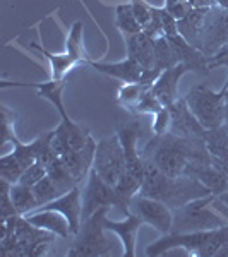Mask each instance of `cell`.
Wrapping results in <instances>:
<instances>
[{
  "mask_svg": "<svg viewBox=\"0 0 228 257\" xmlns=\"http://www.w3.org/2000/svg\"><path fill=\"white\" fill-rule=\"evenodd\" d=\"M177 64H179V59H177L175 50H173L167 36L163 35L155 38V69L163 72V70L173 67Z\"/></svg>",
  "mask_w": 228,
  "mask_h": 257,
  "instance_id": "cell-27",
  "label": "cell"
},
{
  "mask_svg": "<svg viewBox=\"0 0 228 257\" xmlns=\"http://www.w3.org/2000/svg\"><path fill=\"white\" fill-rule=\"evenodd\" d=\"M115 24H117L120 33H124V36L143 31V26H141L134 14V9H132V4H119L115 9Z\"/></svg>",
  "mask_w": 228,
  "mask_h": 257,
  "instance_id": "cell-28",
  "label": "cell"
},
{
  "mask_svg": "<svg viewBox=\"0 0 228 257\" xmlns=\"http://www.w3.org/2000/svg\"><path fill=\"white\" fill-rule=\"evenodd\" d=\"M190 111L196 115L206 131L218 128L226 123V86L221 91H213L204 82L194 86L185 94Z\"/></svg>",
  "mask_w": 228,
  "mask_h": 257,
  "instance_id": "cell-6",
  "label": "cell"
},
{
  "mask_svg": "<svg viewBox=\"0 0 228 257\" xmlns=\"http://www.w3.org/2000/svg\"><path fill=\"white\" fill-rule=\"evenodd\" d=\"M26 221H30L31 225L41 228V230H47L50 233L57 235L60 238L67 240L72 233V228H70L69 219L64 216L59 211L53 209H35L33 213L24 214Z\"/></svg>",
  "mask_w": 228,
  "mask_h": 257,
  "instance_id": "cell-19",
  "label": "cell"
},
{
  "mask_svg": "<svg viewBox=\"0 0 228 257\" xmlns=\"http://www.w3.org/2000/svg\"><path fill=\"white\" fill-rule=\"evenodd\" d=\"M221 132H223V139H225V144L228 146V123L221 125Z\"/></svg>",
  "mask_w": 228,
  "mask_h": 257,
  "instance_id": "cell-38",
  "label": "cell"
},
{
  "mask_svg": "<svg viewBox=\"0 0 228 257\" xmlns=\"http://www.w3.org/2000/svg\"><path fill=\"white\" fill-rule=\"evenodd\" d=\"M141 134H143L141 123L136 122V120H132L129 123H120L117 127V136L124 148V155H126V168H124L122 177L115 185V190L129 206L131 199L139 192L141 184L144 180L146 160H144L143 153L141 155L138 153V141Z\"/></svg>",
  "mask_w": 228,
  "mask_h": 257,
  "instance_id": "cell-5",
  "label": "cell"
},
{
  "mask_svg": "<svg viewBox=\"0 0 228 257\" xmlns=\"http://www.w3.org/2000/svg\"><path fill=\"white\" fill-rule=\"evenodd\" d=\"M161 108H165L163 105L160 103V99L155 96V93L151 91V88L146 89L143 93V96L139 98V101L136 103L134 110H132V113L138 115V113H158Z\"/></svg>",
  "mask_w": 228,
  "mask_h": 257,
  "instance_id": "cell-31",
  "label": "cell"
},
{
  "mask_svg": "<svg viewBox=\"0 0 228 257\" xmlns=\"http://www.w3.org/2000/svg\"><path fill=\"white\" fill-rule=\"evenodd\" d=\"M119 208L124 214H129V204L119 196L113 185L105 182L98 175L94 168H91L88 175V184L82 192V221H86L89 216H93L101 208Z\"/></svg>",
  "mask_w": 228,
  "mask_h": 257,
  "instance_id": "cell-9",
  "label": "cell"
},
{
  "mask_svg": "<svg viewBox=\"0 0 228 257\" xmlns=\"http://www.w3.org/2000/svg\"><path fill=\"white\" fill-rule=\"evenodd\" d=\"M214 194L208 197H201L182 208L173 209V226L172 233H187V231L213 230L226 225L213 211Z\"/></svg>",
  "mask_w": 228,
  "mask_h": 257,
  "instance_id": "cell-8",
  "label": "cell"
},
{
  "mask_svg": "<svg viewBox=\"0 0 228 257\" xmlns=\"http://www.w3.org/2000/svg\"><path fill=\"white\" fill-rule=\"evenodd\" d=\"M47 175H48L47 167H45L41 161L36 160L35 163L30 165V167L24 170V173L19 178V184L28 185V187H33V185H36L41 180V178L47 177ZM16 184H18V182H16Z\"/></svg>",
  "mask_w": 228,
  "mask_h": 257,
  "instance_id": "cell-32",
  "label": "cell"
},
{
  "mask_svg": "<svg viewBox=\"0 0 228 257\" xmlns=\"http://www.w3.org/2000/svg\"><path fill=\"white\" fill-rule=\"evenodd\" d=\"M33 192H35L36 201H38L40 206H45V204H48V202L55 201L57 197H60V192H59V189H57L55 182L48 175L41 178L36 185H33Z\"/></svg>",
  "mask_w": 228,
  "mask_h": 257,
  "instance_id": "cell-30",
  "label": "cell"
},
{
  "mask_svg": "<svg viewBox=\"0 0 228 257\" xmlns=\"http://www.w3.org/2000/svg\"><path fill=\"white\" fill-rule=\"evenodd\" d=\"M47 167V172H48V177L52 178L53 182H55L57 189H59L60 196H64V194H67L69 190H72L76 185H79L76 182V178L72 177V173L69 172V168L65 167V163L62 161L60 156H57V158H53L50 163L45 165Z\"/></svg>",
  "mask_w": 228,
  "mask_h": 257,
  "instance_id": "cell-25",
  "label": "cell"
},
{
  "mask_svg": "<svg viewBox=\"0 0 228 257\" xmlns=\"http://www.w3.org/2000/svg\"><path fill=\"white\" fill-rule=\"evenodd\" d=\"M55 235L47 230L31 225L24 216L14 214L2 221V242L0 250L2 255H23L40 257L47 255Z\"/></svg>",
  "mask_w": 228,
  "mask_h": 257,
  "instance_id": "cell-3",
  "label": "cell"
},
{
  "mask_svg": "<svg viewBox=\"0 0 228 257\" xmlns=\"http://www.w3.org/2000/svg\"><path fill=\"white\" fill-rule=\"evenodd\" d=\"M139 196L151 197L156 201H161L172 209L182 208L189 202L196 201L201 197L211 196V190L206 187L202 182L189 175L170 177L165 175L161 170H158L151 161L146 160L144 167V180L141 184Z\"/></svg>",
  "mask_w": 228,
  "mask_h": 257,
  "instance_id": "cell-2",
  "label": "cell"
},
{
  "mask_svg": "<svg viewBox=\"0 0 228 257\" xmlns=\"http://www.w3.org/2000/svg\"><path fill=\"white\" fill-rule=\"evenodd\" d=\"M38 209H53L59 211L69 219L70 228H72V233L76 237L81 230L82 225V202H81V189L79 185H76L72 190H69L67 194L57 197L55 201L48 202L45 206H40Z\"/></svg>",
  "mask_w": 228,
  "mask_h": 257,
  "instance_id": "cell-17",
  "label": "cell"
},
{
  "mask_svg": "<svg viewBox=\"0 0 228 257\" xmlns=\"http://www.w3.org/2000/svg\"><path fill=\"white\" fill-rule=\"evenodd\" d=\"M88 65H91L94 70L101 74H106L110 77H115L119 81H124L126 84H132V82H143V76H144V70L136 60H132L127 57L126 60L122 62H93L89 60Z\"/></svg>",
  "mask_w": 228,
  "mask_h": 257,
  "instance_id": "cell-21",
  "label": "cell"
},
{
  "mask_svg": "<svg viewBox=\"0 0 228 257\" xmlns=\"http://www.w3.org/2000/svg\"><path fill=\"white\" fill-rule=\"evenodd\" d=\"M127 57L136 60L144 70L155 69V38L144 31L126 36Z\"/></svg>",
  "mask_w": 228,
  "mask_h": 257,
  "instance_id": "cell-22",
  "label": "cell"
},
{
  "mask_svg": "<svg viewBox=\"0 0 228 257\" xmlns=\"http://www.w3.org/2000/svg\"><path fill=\"white\" fill-rule=\"evenodd\" d=\"M110 208L98 209L93 216L82 221L79 233L76 235L72 247L69 248V257H101L108 255L113 248V243L105 237L103 219L108 214Z\"/></svg>",
  "mask_w": 228,
  "mask_h": 257,
  "instance_id": "cell-7",
  "label": "cell"
},
{
  "mask_svg": "<svg viewBox=\"0 0 228 257\" xmlns=\"http://www.w3.org/2000/svg\"><path fill=\"white\" fill-rule=\"evenodd\" d=\"M225 86H226V123H228V81L225 82Z\"/></svg>",
  "mask_w": 228,
  "mask_h": 257,
  "instance_id": "cell-39",
  "label": "cell"
},
{
  "mask_svg": "<svg viewBox=\"0 0 228 257\" xmlns=\"http://www.w3.org/2000/svg\"><path fill=\"white\" fill-rule=\"evenodd\" d=\"M206 14H208V7H192L184 18L177 21L179 33L190 45H194V47H196L199 41V35H201Z\"/></svg>",
  "mask_w": 228,
  "mask_h": 257,
  "instance_id": "cell-24",
  "label": "cell"
},
{
  "mask_svg": "<svg viewBox=\"0 0 228 257\" xmlns=\"http://www.w3.org/2000/svg\"><path fill=\"white\" fill-rule=\"evenodd\" d=\"M129 211L143 219L144 223L151 225L155 230H158L160 233H170L173 226V211L168 208L165 202L156 201L151 197H144L136 194L131 199Z\"/></svg>",
  "mask_w": 228,
  "mask_h": 257,
  "instance_id": "cell-12",
  "label": "cell"
},
{
  "mask_svg": "<svg viewBox=\"0 0 228 257\" xmlns=\"http://www.w3.org/2000/svg\"><path fill=\"white\" fill-rule=\"evenodd\" d=\"M12 136H16L14 132V113L7 108L2 106V144H7Z\"/></svg>",
  "mask_w": 228,
  "mask_h": 257,
  "instance_id": "cell-34",
  "label": "cell"
},
{
  "mask_svg": "<svg viewBox=\"0 0 228 257\" xmlns=\"http://www.w3.org/2000/svg\"><path fill=\"white\" fill-rule=\"evenodd\" d=\"M218 67H226L228 69V43L223 45L214 55L208 57V69H218Z\"/></svg>",
  "mask_w": 228,
  "mask_h": 257,
  "instance_id": "cell-37",
  "label": "cell"
},
{
  "mask_svg": "<svg viewBox=\"0 0 228 257\" xmlns=\"http://www.w3.org/2000/svg\"><path fill=\"white\" fill-rule=\"evenodd\" d=\"M165 9H167L173 18L179 21V19L184 18V16L187 14L192 7H190L187 2H184V0H165Z\"/></svg>",
  "mask_w": 228,
  "mask_h": 257,
  "instance_id": "cell-36",
  "label": "cell"
},
{
  "mask_svg": "<svg viewBox=\"0 0 228 257\" xmlns=\"http://www.w3.org/2000/svg\"><path fill=\"white\" fill-rule=\"evenodd\" d=\"M189 67L185 64H177L170 67L158 76L155 84L151 86V91L160 99L163 106H170L179 99V82L185 72H189Z\"/></svg>",
  "mask_w": 228,
  "mask_h": 257,
  "instance_id": "cell-16",
  "label": "cell"
},
{
  "mask_svg": "<svg viewBox=\"0 0 228 257\" xmlns=\"http://www.w3.org/2000/svg\"><path fill=\"white\" fill-rule=\"evenodd\" d=\"M143 223V219L134 213L126 214L124 221H113L108 216H105V219H103L105 230L111 231L120 238V242L124 245V255L127 257L136 255V240H138V231Z\"/></svg>",
  "mask_w": 228,
  "mask_h": 257,
  "instance_id": "cell-18",
  "label": "cell"
},
{
  "mask_svg": "<svg viewBox=\"0 0 228 257\" xmlns=\"http://www.w3.org/2000/svg\"><path fill=\"white\" fill-rule=\"evenodd\" d=\"M11 197H12V202H14L16 213H18L19 216L33 213L35 209L40 208L35 192H33V187L23 185V184H19V182L11 185Z\"/></svg>",
  "mask_w": 228,
  "mask_h": 257,
  "instance_id": "cell-26",
  "label": "cell"
},
{
  "mask_svg": "<svg viewBox=\"0 0 228 257\" xmlns=\"http://www.w3.org/2000/svg\"><path fill=\"white\" fill-rule=\"evenodd\" d=\"M144 160L151 161L165 175H189L199 165L213 163L208 144L202 136H177L167 132L153 136L143 149Z\"/></svg>",
  "mask_w": 228,
  "mask_h": 257,
  "instance_id": "cell-1",
  "label": "cell"
},
{
  "mask_svg": "<svg viewBox=\"0 0 228 257\" xmlns=\"http://www.w3.org/2000/svg\"><path fill=\"white\" fill-rule=\"evenodd\" d=\"M170 131V110L165 106L158 113H155V122H153V134L161 136Z\"/></svg>",
  "mask_w": 228,
  "mask_h": 257,
  "instance_id": "cell-35",
  "label": "cell"
},
{
  "mask_svg": "<svg viewBox=\"0 0 228 257\" xmlns=\"http://www.w3.org/2000/svg\"><path fill=\"white\" fill-rule=\"evenodd\" d=\"M151 86H146L143 82H132V84H126L119 89V94H117V103L122 108L129 110L132 113L134 110L136 103L139 101V98L143 96V93L146 89H149Z\"/></svg>",
  "mask_w": 228,
  "mask_h": 257,
  "instance_id": "cell-29",
  "label": "cell"
},
{
  "mask_svg": "<svg viewBox=\"0 0 228 257\" xmlns=\"http://www.w3.org/2000/svg\"><path fill=\"white\" fill-rule=\"evenodd\" d=\"M2 88H33L38 91V96L45 98L59 110L62 118H69L67 111L64 106V89H65V79L64 81H48V82H0Z\"/></svg>",
  "mask_w": 228,
  "mask_h": 257,
  "instance_id": "cell-20",
  "label": "cell"
},
{
  "mask_svg": "<svg viewBox=\"0 0 228 257\" xmlns=\"http://www.w3.org/2000/svg\"><path fill=\"white\" fill-rule=\"evenodd\" d=\"M11 185H12L11 182L2 180V221H6L7 218L14 216V214H18L11 197Z\"/></svg>",
  "mask_w": 228,
  "mask_h": 257,
  "instance_id": "cell-33",
  "label": "cell"
},
{
  "mask_svg": "<svg viewBox=\"0 0 228 257\" xmlns=\"http://www.w3.org/2000/svg\"><path fill=\"white\" fill-rule=\"evenodd\" d=\"M9 143L12 144V151L0 158V178L16 184L24 170L36 161V153L33 143H21L18 136H12Z\"/></svg>",
  "mask_w": 228,
  "mask_h": 257,
  "instance_id": "cell-13",
  "label": "cell"
},
{
  "mask_svg": "<svg viewBox=\"0 0 228 257\" xmlns=\"http://www.w3.org/2000/svg\"><path fill=\"white\" fill-rule=\"evenodd\" d=\"M226 43H228V9L221 6H211L208 7V14H206L196 48L201 50L206 57H211Z\"/></svg>",
  "mask_w": 228,
  "mask_h": 257,
  "instance_id": "cell-11",
  "label": "cell"
},
{
  "mask_svg": "<svg viewBox=\"0 0 228 257\" xmlns=\"http://www.w3.org/2000/svg\"><path fill=\"white\" fill-rule=\"evenodd\" d=\"M170 110V131L177 136H202L204 138L206 128L199 123L196 115L190 111L185 98H179L173 105L167 106Z\"/></svg>",
  "mask_w": 228,
  "mask_h": 257,
  "instance_id": "cell-15",
  "label": "cell"
},
{
  "mask_svg": "<svg viewBox=\"0 0 228 257\" xmlns=\"http://www.w3.org/2000/svg\"><path fill=\"white\" fill-rule=\"evenodd\" d=\"M91 139L89 128L77 125L70 118H62V122L53 128L52 146L53 151L59 156L65 155L67 151H77L82 149Z\"/></svg>",
  "mask_w": 228,
  "mask_h": 257,
  "instance_id": "cell-14",
  "label": "cell"
},
{
  "mask_svg": "<svg viewBox=\"0 0 228 257\" xmlns=\"http://www.w3.org/2000/svg\"><path fill=\"white\" fill-rule=\"evenodd\" d=\"M30 48L36 50V52H40L41 55L47 57V60L50 62V69H52V79L53 81H64L65 74H67L70 69L76 67V65H81V64L88 65V62H86L84 59H81L79 55L69 52V50H65L64 53H52V52H48V50H45L43 47H40V45H36V43H33Z\"/></svg>",
  "mask_w": 228,
  "mask_h": 257,
  "instance_id": "cell-23",
  "label": "cell"
},
{
  "mask_svg": "<svg viewBox=\"0 0 228 257\" xmlns=\"http://www.w3.org/2000/svg\"><path fill=\"white\" fill-rule=\"evenodd\" d=\"M228 243V225L213 230L187 231V233H165L156 242L149 243L146 255H163L172 248H185L189 255L214 257Z\"/></svg>",
  "mask_w": 228,
  "mask_h": 257,
  "instance_id": "cell-4",
  "label": "cell"
},
{
  "mask_svg": "<svg viewBox=\"0 0 228 257\" xmlns=\"http://www.w3.org/2000/svg\"><path fill=\"white\" fill-rule=\"evenodd\" d=\"M93 168L105 182H108L113 187L117 185L126 168V155H124V148L117 134L103 138L96 143Z\"/></svg>",
  "mask_w": 228,
  "mask_h": 257,
  "instance_id": "cell-10",
  "label": "cell"
}]
</instances>
